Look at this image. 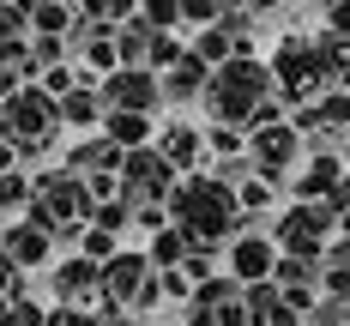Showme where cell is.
Listing matches in <instances>:
<instances>
[{"label":"cell","instance_id":"cell-18","mask_svg":"<svg viewBox=\"0 0 350 326\" xmlns=\"http://www.w3.org/2000/svg\"><path fill=\"white\" fill-rule=\"evenodd\" d=\"M55 103H61V127H103V115H109V109H103V91H97L91 72L72 85L67 97H55Z\"/></svg>","mask_w":350,"mask_h":326},{"label":"cell","instance_id":"cell-36","mask_svg":"<svg viewBox=\"0 0 350 326\" xmlns=\"http://www.w3.org/2000/svg\"><path fill=\"white\" fill-rule=\"evenodd\" d=\"M18 6H25V12H36V6H49V0H18Z\"/></svg>","mask_w":350,"mask_h":326},{"label":"cell","instance_id":"cell-28","mask_svg":"<svg viewBox=\"0 0 350 326\" xmlns=\"http://www.w3.org/2000/svg\"><path fill=\"white\" fill-rule=\"evenodd\" d=\"M206 151H217V157H242L247 151V127H217V121H211L206 127Z\"/></svg>","mask_w":350,"mask_h":326},{"label":"cell","instance_id":"cell-23","mask_svg":"<svg viewBox=\"0 0 350 326\" xmlns=\"http://www.w3.org/2000/svg\"><path fill=\"white\" fill-rule=\"evenodd\" d=\"M187 254H193V242L170 223V230H157V236H151V254H145V260H151L157 272H175V266H187Z\"/></svg>","mask_w":350,"mask_h":326},{"label":"cell","instance_id":"cell-14","mask_svg":"<svg viewBox=\"0 0 350 326\" xmlns=\"http://www.w3.org/2000/svg\"><path fill=\"white\" fill-rule=\"evenodd\" d=\"M121 157H127V151L109 139V133H91V139H79L67 151V169L79 181H97V176H121Z\"/></svg>","mask_w":350,"mask_h":326},{"label":"cell","instance_id":"cell-5","mask_svg":"<svg viewBox=\"0 0 350 326\" xmlns=\"http://www.w3.org/2000/svg\"><path fill=\"white\" fill-rule=\"evenodd\" d=\"M85 217H91V187L72 176L67 163L31 181V223H42L49 236H61L67 223H85Z\"/></svg>","mask_w":350,"mask_h":326},{"label":"cell","instance_id":"cell-29","mask_svg":"<svg viewBox=\"0 0 350 326\" xmlns=\"http://www.w3.org/2000/svg\"><path fill=\"white\" fill-rule=\"evenodd\" d=\"M224 18V0H181V25H193V31H206Z\"/></svg>","mask_w":350,"mask_h":326},{"label":"cell","instance_id":"cell-1","mask_svg":"<svg viewBox=\"0 0 350 326\" xmlns=\"http://www.w3.org/2000/svg\"><path fill=\"white\" fill-rule=\"evenodd\" d=\"M170 223L193 242V248H217L230 236H242V206H236V187L217 181L211 169H193V176L175 181V193L163 200Z\"/></svg>","mask_w":350,"mask_h":326},{"label":"cell","instance_id":"cell-4","mask_svg":"<svg viewBox=\"0 0 350 326\" xmlns=\"http://www.w3.org/2000/svg\"><path fill=\"white\" fill-rule=\"evenodd\" d=\"M0 133L18 145V151H49L55 133H61V103L42 91V85H18L6 103H0Z\"/></svg>","mask_w":350,"mask_h":326},{"label":"cell","instance_id":"cell-27","mask_svg":"<svg viewBox=\"0 0 350 326\" xmlns=\"http://www.w3.org/2000/svg\"><path fill=\"white\" fill-rule=\"evenodd\" d=\"M181 55H187V42H181L175 31H157V36H151V55H145V67H151V72H163V67H175Z\"/></svg>","mask_w":350,"mask_h":326},{"label":"cell","instance_id":"cell-35","mask_svg":"<svg viewBox=\"0 0 350 326\" xmlns=\"http://www.w3.org/2000/svg\"><path fill=\"white\" fill-rule=\"evenodd\" d=\"M103 326H139V321H133V314H115V321H103Z\"/></svg>","mask_w":350,"mask_h":326},{"label":"cell","instance_id":"cell-6","mask_svg":"<svg viewBox=\"0 0 350 326\" xmlns=\"http://www.w3.org/2000/svg\"><path fill=\"white\" fill-rule=\"evenodd\" d=\"M332 230H338V212H332L326 200H296V206L272 223V242H278V254L320 260V254H326V242H332Z\"/></svg>","mask_w":350,"mask_h":326},{"label":"cell","instance_id":"cell-38","mask_svg":"<svg viewBox=\"0 0 350 326\" xmlns=\"http://www.w3.org/2000/svg\"><path fill=\"white\" fill-rule=\"evenodd\" d=\"M345 151H350V133H345Z\"/></svg>","mask_w":350,"mask_h":326},{"label":"cell","instance_id":"cell-12","mask_svg":"<svg viewBox=\"0 0 350 326\" xmlns=\"http://www.w3.org/2000/svg\"><path fill=\"white\" fill-rule=\"evenodd\" d=\"M157 85H163V103L187 109V103H200V97H206V85H211V67L200 61V55H193V49H187V55H181L175 67H163V72H157Z\"/></svg>","mask_w":350,"mask_h":326},{"label":"cell","instance_id":"cell-15","mask_svg":"<svg viewBox=\"0 0 350 326\" xmlns=\"http://www.w3.org/2000/svg\"><path fill=\"white\" fill-rule=\"evenodd\" d=\"M49 284H55V296H61L67 308H79L85 296H103V266H97V260H85V254H72V260L55 266V278H49Z\"/></svg>","mask_w":350,"mask_h":326},{"label":"cell","instance_id":"cell-17","mask_svg":"<svg viewBox=\"0 0 350 326\" xmlns=\"http://www.w3.org/2000/svg\"><path fill=\"white\" fill-rule=\"evenodd\" d=\"M49 248H55V236H49L42 223H31V217H25V223H12V230H0V254H6L18 272H25V266H42Z\"/></svg>","mask_w":350,"mask_h":326},{"label":"cell","instance_id":"cell-31","mask_svg":"<svg viewBox=\"0 0 350 326\" xmlns=\"http://www.w3.org/2000/svg\"><path fill=\"white\" fill-rule=\"evenodd\" d=\"M308 326H350V302H338V296H332V302H320L314 314H308Z\"/></svg>","mask_w":350,"mask_h":326},{"label":"cell","instance_id":"cell-22","mask_svg":"<svg viewBox=\"0 0 350 326\" xmlns=\"http://www.w3.org/2000/svg\"><path fill=\"white\" fill-rule=\"evenodd\" d=\"M187 49H193L206 67H224V61H236V55H242V49H236V36L224 31V18H217V25H206V31H193V42H187Z\"/></svg>","mask_w":350,"mask_h":326},{"label":"cell","instance_id":"cell-11","mask_svg":"<svg viewBox=\"0 0 350 326\" xmlns=\"http://www.w3.org/2000/svg\"><path fill=\"white\" fill-rule=\"evenodd\" d=\"M272 266H278V242H272V236H260V230L230 236V278H236V284L272 278Z\"/></svg>","mask_w":350,"mask_h":326},{"label":"cell","instance_id":"cell-34","mask_svg":"<svg viewBox=\"0 0 350 326\" xmlns=\"http://www.w3.org/2000/svg\"><path fill=\"white\" fill-rule=\"evenodd\" d=\"M12 91H18V72H12V67H6V61H0V103H6Z\"/></svg>","mask_w":350,"mask_h":326},{"label":"cell","instance_id":"cell-9","mask_svg":"<svg viewBox=\"0 0 350 326\" xmlns=\"http://www.w3.org/2000/svg\"><path fill=\"white\" fill-rule=\"evenodd\" d=\"M247 157H254V176L284 187L290 176V163L302 157V133H296V121H266V127H247Z\"/></svg>","mask_w":350,"mask_h":326},{"label":"cell","instance_id":"cell-16","mask_svg":"<svg viewBox=\"0 0 350 326\" xmlns=\"http://www.w3.org/2000/svg\"><path fill=\"white\" fill-rule=\"evenodd\" d=\"M345 176H350V169H345V157H338V151H314L290 187H296V200H332V193L345 187Z\"/></svg>","mask_w":350,"mask_h":326},{"label":"cell","instance_id":"cell-3","mask_svg":"<svg viewBox=\"0 0 350 326\" xmlns=\"http://www.w3.org/2000/svg\"><path fill=\"white\" fill-rule=\"evenodd\" d=\"M266 67H272L284 109H302V103H314L320 91H332L326 85V36H278Z\"/></svg>","mask_w":350,"mask_h":326},{"label":"cell","instance_id":"cell-32","mask_svg":"<svg viewBox=\"0 0 350 326\" xmlns=\"http://www.w3.org/2000/svg\"><path fill=\"white\" fill-rule=\"evenodd\" d=\"M320 6H326V31L350 42V0H320Z\"/></svg>","mask_w":350,"mask_h":326},{"label":"cell","instance_id":"cell-33","mask_svg":"<svg viewBox=\"0 0 350 326\" xmlns=\"http://www.w3.org/2000/svg\"><path fill=\"white\" fill-rule=\"evenodd\" d=\"M18 290H25V278H18V266H12V260L0 254V296H18Z\"/></svg>","mask_w":350,"mask_h":326},{"label":"cell","instance_id":"cell-13","mask_svg":"<svg viewBox=\"0 0 350 326\" xmlns=\"http://www.w3.org/2000/svg\"><path fill=\"white\" fill-rule=\"evenodd\" d=\"M151 145L170 157L181 176H193V169L206 163V127H193V121H170V127H157V139H151Z\"/></svg>","mask_w":350,"mask_h":326},{"label":"cell","instance_id":"cell-8","mask_svg":"<svg viewBox=\"0 0 350 326\" xmlns=\"http://www.w3.org/2000/svg\"><path fill=\"white\" fill-rule=\"evenodd\" d=\"M157 266L145 260V254H109L103 260V302L109 308H151L157 302Z\"/></svg>","mask_w":350,"mask_h":326},{"label":"cell","instance_id":"cell-2","mask_svg":"<svg viewBox=\"0 0 350 326\" xmlns=\"http://www.w3.org/2000/svg\"><path fill=\"white\" fill-rule=\"evenodd\" d=\"M278 97V85H272V67L260 61V55H236V61H224V67H211V85H206V115L217 127H254V115Z\"/></svg>","mask_w":350,"mask_h":326},{"label":"cell","instance_id":"cell-10","mask_svg":"<svg viewBox=\"0 0 350 326\" xmlns=\"http://www.w3.org/2000/svg\"><path fill=\"white\" fill-rule=\"evenodd\" d=\"M97 91H103V109H133V115H151L163 103V85L151 67H115L97 79Z\"/></svg>","mask_w":350,"mask_h":326},{"label":"cell","instance_id":"cell-21","mask_svg":"<svg viewBox=\"0 0 350 326\" xmlns=\"http://www.w3.org/2000/svg\"><path fill=\"white\" fill-rule=\"evenodd\" d=\"M151 36H157V25L151 18H127V25H115V55H121V67H145V55H151Z\"/></svg>","mask_w":350,"mask_h":326},{"label":"cell","instance_id":"cell-7","mask_svg":"<svg viewBox=\"0 0 350 326\" xmlns=\"http://www.w3.org/2000/svg\"><path fill=\"white\" fill-rule=\"evenodd\" d=\"M175 181H181V169H175L157 145H139V151L121 157V200L127 206H163L175 193Z\"/></svg>","mask_w":350,"mask_h":326},{"label":"cell","instance_id":"cell-37","mask_svg":"<svg viewBox=\"0 0 350 326\" xmlns=\"http://www.w3.org/2000/svg\"><path fill=\"white\" fill-rule=\"evenodd\" d=\"M224 6H254V0H224Z\"/></svg>","mask_w":350,"mask_h":326},{"label":"cell","instance_id":"cell-30","mask_svg":"<svg viewBox=\"0 0 350 326\" xmlns=\"http://www.w3.org/2000/svg\"><path fill=\"white\" fill-rule=\"evenodd\" d=\"M139 18H151L157 31H175L181 25V0H139Z\"/></svg>","mask_w":350,"mask_h":326},{"label":"cell","instance_id":"cell-24","mask_svg":"<svg viewBox=\"0 0 350 326\" xmlns=\"http://www.w3.org/2000/svg\"><path fill=\"white\" fill-rule=\"evenodd\" d=\"M12 212H31V176L0 169V217H12Z\"/></svg>","mask_w":350,"mask_h":326},{"label":"cell","instance_id":"cell-25","mask_svg":"<svg viewBox=\"0 0 350 326\" xmlns=\"http://www.w3.org/2000/svg\"><path fill=\"white\" fill-rule=\"evenodd\" d=\"M139 12V0H79V18H97V25H127Z\"/></svg>","mask_w":350,"mask_h":326},{"label":"cell","instance_id":"cell-19","mask_svg":"<svg viewBox=\"0 0 350 326\" xmlns=\"http://www.w3.org/2000/svg\"><path fill=\"white\" fill-rule=\"evenodd\" d=\"M97 133H109L121 151H139V145H151V133H157V127H151V115H133V109H109Z\"/></svg>","mask_w":350,"mask_h":326},{"label":"cell","instance_id":"cell-20","mask_svg":"<svg viewBox=\"0 0 350 326\" xmlns=\"http://www.w3.org/2000/svg\"><path fill=\"white\" fill-rule=\"evenodd\" d=\"M320 290L338 296V302H350V236L326 242V254H320Z\"/></svg>","mask_w":350,"mask_h":326},{"label":"cell","instance_id":"cell-26","mask_svg":"<svg viewBox=\"0 0 350 326\" xmlns=\"http://www.w3.org/2000/svg\"><path fill=\"white\" fill-rule=\"evenodd\" d=\"M31 36V12L18 6V0H0V49H12V42H25Z\"/></svg>","mask_w":350,"mask_h":326}]
</instances>
